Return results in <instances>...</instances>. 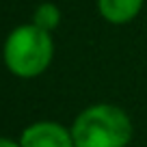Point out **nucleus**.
Wrapping results in <instances>:
<instances>
[{
  "label": "nucleus",
  "instance_id": "nucleus-1",
  "mask_svg": "<svg viewBox=\"0 0 147 147\" xmlns=\"http://www.w3.org/2000/svg\"><path fill=\"white\" fill-rule=\"evenodd\" d=\"M76 147H128L134 136L130 115L115 104H91L69 125Z\"/></svg>",
  "mask_w": 147,
  "mask_h": 147
},
{
  "label": "nucleus",
  "instance_id": "nucleus-2",
  "mask_svg": "<svg viewBox=\"0 0 147 147\" xmlns=\"http://www.w3.org/2000/svg\"><path fill=\"white\" fill-rule=\"evenodd\" d=\"M54 59L52 32L35 26L32 22L20 24L7 35L2 46V61L9 74L22 80L41 76Z\"/></svg>",
  "mask_w": 147,
  "mask_h": 147
},
{
  "label": "nucleus",
  "instance_id": "nucleus-3",
  "mask_svg": "<svg viewBox=\"0 0 147 147\" xmlns=\"http://www.w3.org/2000/svg\"><path fill=\"white\" fill-rule=\"evenodd\" d=\"M22 147H76L71 130L59 121H35L20 134Z\"/></svg>",
  "mask_w": 147,
  "mask_h": 147
},
{
  "label": "nucleus",
  "instance_id": "nucleus-4",
  "mask_svg": "<svg viewBox=\"0 0 147 147\" xmlns=\"http://www.w3.org/2000/svg\"><path fill=\"white\" fill-rule=\"evenodd\" d=\"M145 0H95L97 13L113 26H123L138 18Z\"/></svg>",
  "mask_w": 147,
  "mask_h": 147
},
{
  "label": "nucleus",
  "instance_id": "nucleus-5",
  "mask_svg": "<svg viewBox=\"0 0 147 147\" xmlns=\"http://www.w3.org/2000/svg\"><path fill=\"white\" fill-rule=\"evenodd\" d=\"M30 22L35 24V26L43 28V30L52 32L61 24V9L54 5V2H41V5L35 9Z\"/></svg>",
  "mask_w": 147,
  "mask_h": 147
},
{
  "label": "nucleus",
  "instance_id": "nucleus-6",
  "mask_svg": "<svg viewBox=\"0 0 147 147\" xmlns=\"http://www.w3.org/2000/svg\"><path fill=\"white\" fill-rule=\"evenodd\" d=\"M0 147H22V145H20V141H15V138L0 136Z\"/></svg>",
  "mask_w": 147,
  "mask_h": 147
}]
</instances>
